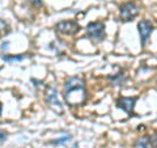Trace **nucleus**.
I'll return each instance as SVG.
<instances>
[{
	"mask_svg": "<svg viewBox=\"0 0 157 148\" xmlns=\"http://www.w3.org/2000/svg\"><path fill=\"white\" fill-rule=\"evenodd\" d=\"M30 2L34 4V6H37V7H41L42 6V0H30Z\"/></svg>",
	"mask_w": 157,
	"mask_h": 148,
	"instance_id": "nucleus-11",
	"label": "nucleus"
},
{
	"mask_svg": "<svg viewBox=\"0 0 157 148\" xmlns=\"http://www.w3.org/2000/svg\"><path fill=\"white\" fill-rule=\"evenodd\" d=\"M6 139V134L4 132H0V140H4Z\"/></svg>",
	"mask_w": 157,
	"mask_h": 148,
	"instance_id": "nucleus-13",
	"label": "nucleus"
},
{
	"mask_svg": "<svg viewBox=\"0 0 157 148\" xmlns=\"http://www.w3.org/2000/svg\"><path fill=\"white\" fill-rule=\"evenodd\" d=\"M2 109H3V107H2V105H0V114H2Z\"/></svg>",
	"mask_w": 157,
	"mask_h": 148,
	"instance_id": "nucleus-15",
	"label": "nucleus"
},
{
	"mask_svg": "<svg viewBox=\"0 0 157 148\" xmlns=\"http://www.w3.org/2000/svg\"><path fill=\"white\" fill-rule=\"evenodd\" d=\"M68 140H71V135H64L63 138H59V139L52 140L51 143H52V144H63V143H66Z\"/></svg>",
	"mask_w": 157,
	"mask_h": 148,
	"instance_id": "nucleus-10",
	"label": "nucleus"
},
{
	"mask_svg": "<svg viewBox=\"0 0 157 148\" xmlns=\"http://www.w3.org/2000/svg\"><path fill=\"white\" fill-rule=\"evenodd\" d=\"M55 29L58 30V33L60 34H66V36H73L76 34L78 30H80V25L76 21H60L59 24H56Z\"/></svg>",
	"mask_w": 157,
	"mask_h": 148,
	"instance_id": "nucleus-5",
	"label": "nucleus"
},
{
	"mask_svg": "<svg viewBox=\"0 0 157 148\" xmlns=\"http://www.w3.org/2000/svg\"><path fill=\"white\" fill-rule=\"evenodd\" d=\"M8 49V43H3L2 45V50H7Z\"/></svg>",
	"mask_w": 157,
	"mask_h": 148,
	"instance_id": "nucleus-14",
	"label": "nucleus"
},
{
	"mask_svg": "<svg viewBox=\"0 0 157 148\" xmlns=\"http://www.w3.org/2000/svg\"><path fill=\"white\" fill-rule=\"evenodd\" d=\"M46 101H47V103H48V105H50L55 111L63 113V106H62L60 100H59L58 91H56L54 87H48L47 89H46Z\"/></svg>",
	"mask_w": 157,
	"mask_h": 148,
	"instance_id": "nucleus-4",
	"label": "nucleus"
},
{
	"mask_svg": "<svg viewBox=\"0 0 157 148\" xmlns=\"http://www.w3.org/2000/svg\"><path fill=\"white\" fill-rule=\"evenodd\" d=\"M151 138H152V143H153V147H155V148H157V135L151 136Z\"/></svg>",
	"mask_w": 157,
	"mask_h": 148,
	"instance_id": "nucleus-12",
	"label": "nucleus"
},
{
	"mask_svg": "<svg viewBox=\"0 0 157 148\" xmlns=\"http://www.w3.org/2000/svg\"><path fill=\"white\" fill-rule=\"evenodd\" d=\"M86 36L94 42L102 41V39L105 38V24L100 22V21L88 24L86 25Z\"/></svg>",
	"mask_w": 157,
	"mask_h": 148,
	"instance_id": "nucleus-2",
	"label": "nucleus"
},
{
	"mask_svg": "<svg viewBox=\"0 0 157 148\" xmlns=\"http://www.w3.org/2000/svg\"><path fill=\"white\" fill-rule=\"evenodd\" d=\"M136 101H137V97H121L117 101V106L123 111H126L127 114H132Z\"/></svg>",
	"mask_w": 157,
	"mask_h": 148,
	"instance_id": "nucleus-7",
	"label": "nucleus"
},
{
	"mask_svg": "<svg viewBox=\"0 0 157 148\" xmlns=\"http://www.w3.org/2000/svg\"><path fill=\"white\" fill-rule=\"evenodd\" d=\"M72 148H78V147H77V146H73V147H72Z\"/></svg>",
	"mask_w": 157,
	"mask_h": 148,
	"instance_id": "nucleus-16",
	"label": "nucleus"
},
{
	"mask_svg": "<svg viewBox=\"0 0 157 148\" xmlns=\"http://www.w3.org/2000/svg\"><path fill=\"white\" fill-rule=\"evenodd\" d=\"M2 59L7 63H16V62H21L22 59H25V55H4Z\"/></svg>",
	"mask_w": 157,
	"mask_h": 148,
	"instance_id": "nucleus-9",
	"label": "nucleus"
},
{
	"mask_svg": "<svg viewBox=\"0 0 157 148\" xmlns=\"http://www.w3.org/2000/svg\"><path fill=\"white\" fill-rule=\"evenodd\" d=\"M139 7L135 3H124L119 8V17L123 22H130L139 14Z\"/></svg>",
	"mask_w": 157,
	"mask_h": 148,
	"instance_id": "nucleus-3",
	"label": "nucleus"
},
{
	"mask_svg": "<svg viewBox=\"0 0 157 148\" xmlns=\"http://www.w3.org/2000/svg\"><path fill=\"white\" fill-rule=\"evenodd\" d=\"M139 34H140V42H141V46H145V43L148 42V39L152 34V30H153V26H152V24L149 21H147V20H143V21L139 22Z\"/></svg>",
	"mask_w": 157,
	"mask_h": 148,
	"instance_id": "nucleus-6",
	"label": "nucleus"
},
{
	"mask_svg": "<svg viewBox=\"0 0 157 148\" xmlns=\"http://www.w3.org/2000/svg\"><path fill=\"white\" fill-rule=\"evenodd\" d=\"M63 96H64V100L68 105H71V106L81 105L86 98L84 81L78 77H70L64 84Z\"/></svg>",
	"mask_w": 157,
	"mask_h": 148,
	"instance_id": "nucleus-1",
	"label": "nucleus"
},
{
	"mask_svg": "<svg viewBox=\"0 0 157 148\" xmlns=\"http://www.w3.org/2000/svg\"><path fill=\"white\" fill-rule=\"evenodd\" d=\"M134 148H155V147H153V143H152V138L148 135H144V136H140L136 140Z\"/></svg>",
	"mask_w": 157,
	"mask_h": 148,
	"instance_id": "nucleus-8",
	"label": "nucleus"
}]
</instances>
